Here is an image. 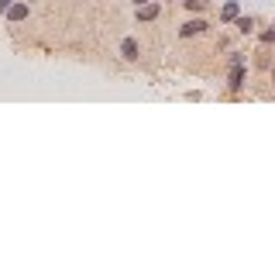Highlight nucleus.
<instances>
[{
	"mask_svg": "<svg viewBox=\"0 0 275 275\" xmlns=\"http://www.w3.org/2000/svg\"><path fill=\"white\" fill-rule=\"evenodd\" d=\"M272 28H275V21H272Z\"/></svg>",
	"mask_w": 275,
	"mask_h": 275,
	"instance_id": "obj_15",
	"label": "nucleus"
},
{
	"mask_svg": "<svg viewBox=\"0 0 275 275\" xmlns=\"http://www.w3.org/2000/svg\"><path fill=\"white\" fill-rule=\"evenodd\" d=\"M182 7H186L189 14H199V11L207 7V0H182Z\"/></svg>",
	"mask_w": 275,
	"mask_h": 275,
	"instance_id": "obj_8",
	"label": "nucleus"
},
{
	"mask_svg": "<svg viewBox=\"0 0 275 275\" xmlns=\"http://www.w3.org/2000/svg\"><path fill=\"white\" fill-rule=\"evenodd\" d=\"M14 0H0V14H7V7H11Z\"/></svg>",
	"mask_w": 275,
	"mask_h": 275,
	"instance_id": "obj_11",
	"label": "nucleus"
},
{
	"mask_svg": "<svg viewBox=\"0 0 275 275\" xmlns=\"http://www.w3.org/2000/svg\"><path fill=\"white\" fill-rule=\"evenodd\" d=\"M141 4H148V0H134V7H141Z\"/></svg>",
	"mask_w": 275,
	"mask_h": 275,
	"instance_id": "obj_12",
	"label": "nucleus"
},
{
	"mask_svg": "<svg viewBox=\"0 0 275 275\" xmlns=\"http://www.w3.org/2000/svg\"><path fill=\"white\" fill-rule=\"evenodd\" d=\"M207 21L203 18H189L186 24H179V38H199V35H207Z\"/></svg>",
	"mask_w": 275,
	"mask_h": 275,
	"instance_id": "obj_2",
	"label": "nucleus"
},
{
	"mask_svg": "<svg viewBox=\"0 0 275 275\" xmlns=\"http://www.w3.org/2000/svg\"><path fill=\"white\" fill-rule=\"evenodd\" d=\"M244 62H248L244 52H231V55H227V65H244Z\"/></svg>",
	"mask_w": 275,
	"mask_h": 275,
	"instance_id": "obj_9",
	"label": "nucleus"
},
{
	"mask_svg": "<svg viewBox=\"0 0 275 275\" xmlns=\"http://www.w3.org/2000/svg\"><path fill=\"white\" fill-rule=\"evenodd\" d=\"M28 14H31V7H28V4H11L4 18L11 21V24H21V21H28Z\"/></svg>",
	"mask_w": 275,
	"mask_h": 275,
	"instance_id": "obj_5",
	"label": "nucleus"
},
{
	"mask_svg": "<svg viewBox=\"0 0 275 275\" xmlns=\"http://www.w3.org/2000/svg\"><path fill=\"white\" fill-rule=\"evenodd\" d=\"M258 41H261V45H275V28H265V31L258 35Z\"/></svg>",
	"mask_w": 275,
	"mask_h": 275,
	"instance_id": "obj_10",
	"label": "nucleus"
},
{
	"mask_svg": "<svg viewBox=\"0 0 275 275\" xmlns=\"http://www.w3.org/2000/svg\"><path fill=\"white\" fill-rule=\"evenodd\" d=\"M272 86H275V69H272Z\"/></svg>",
	"mask_w": 275,
	"mask_h": 275,
	"instance_id": "obj_13",
	"label": "nucleus"
},
{
	"mask_svg": "<svg viewBox=\"0 0 275 275\" xmlns=\"http://www.w3.org/2000/svg\"><path fill=\"white\" fill-rule=\"evenodd\" d=\"M272 55H275V52H272Z\"/></svg>",
	"mask_w": 275,
	"mask_h": 275,
	"instance_id": "obj_16",
	"label": "nucleus"
},
{
	"mask_svg": "<svg viewBox=\"0 0 275 275\" xmlns=\"http://www.w3.org/2000/svg\"><path fill=\"white\" fill-rule=\"evenodd\" d=\"M162 4H169V0H162Z\"/></svg>",
	"mask_w": 275,
	"mask_h": 275,
	"instance_id": "obj_14",
	"label": "nucleus"
},
{
	"mask_svg": "<svg viewBox=\"0 0 275 275\" xmlns=\"http://www.w3.org/2000/svg\"><path fill=\"white\" fill-rule=\"evenodd\" d=\"M120 59L124 62H138L141 59V41L138 38H124L120 41Z\"/></svg>",
	"mask_w": 275,
	"mask_h": 275,
	"instance_id": "obj_4",
	"label": "nucleus"
},
{
	"mask_svg": "<svg viewBox=\"0 0 275 275\" xmlns=\"http://www.w3.org/2000/svg\"><path fill=\"white\" fill-rule=\"evenodd\" d=\"M244 83H248V62H244V65H231V73H227V90H231V93H241Z\"/></svg>",
	"mask_w": 275,
	"mask_h": 275,
	"instance_id": "obj_1",
	"label": "nucleus"
},
{
	"mask_svg": "<svg viewBox=\"0 0 275 275\" xmlns=\"http://www.w3.org/2000/svg\"><path fill=\"white\" fill-rule=\"evenodd\" d=\"M158 14H162V0H148V4L134 7V18L138 21H155Z\"/></svg>",
	"mask_w": 275,
	"mask_h": 275,
	"instance_id": "obj_3",
	"label": "nucleus"
},
{
	"mask_svg": "<svg viewBox=\"0 0 275 275\" xmlns=\"http://www.w3.org/2000/svg\"><path fill=\"white\" fill-rule=\"evenodd\" d=\"M241 14V7H237V0H224V7H220V21H227V24H234V18Z\"/></svg>",
	"mask_w": 275,
	"mask_h": 275,
	"instance_id": "obj_6",
	"label": "nucleus"
},
{
	"mask_svg": "<svg viewBox=\"0 0 275 275\" xmlns=\"http://www.w3.org/2000/svg\"><path fill=\"white\" fill-rule=\"evenodd\" d=\"M234 24H237V31H241V35H251V31H255V18H251V14H237Z\"/></svg>",
	"mask_w": 275,
	"mask_h": 275,
	"instance_id": "obj_7",
	"label": "nucleus"
}]
</instances>
